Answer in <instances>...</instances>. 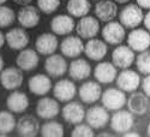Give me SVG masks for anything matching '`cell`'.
Listing matches in <instances>:
<instances>
[{"label":"cell","instance_id":"1","mask_svg":"<svg viewBox=\"0 0 150 137\" xmlns=\"http://www.w3.org/2000/svg\"><path fill=\"white\" fill-rule=\"evenodd\" d=\"M144 19L142 7L137 4H129L125 6L119 13V21L125 28L134 29L139 26Z\"/></svg>","mask_w":150,"mask_h":137},{"label":"cell","instance_id":"2","mask_svg":"<svg viewBox=\"0 0 150 137\" xmlns=\"http://www.w3.org/2000/svg\"><path fill=\"white\" fill-rule=\"evenodd\" d=\"M24 81L23 70H21L18 66H10L4 69L0 72V84L6 90H16L21 88Z\"/></svg>","mask_w":150,"mask_h":137},{"label":"cell","instance_id":"3","mask_svg":"<svg viewBox=\"0 0 150 137\" xmlns=\"http://www.w3.org/2000/svg\"><path fill=\"white\" fill-rule=\"evenodd\" d=\"M102 106L108 111H119L127 102L125 92L119 88H108L101 95Z\"/></svg>","mask_w":150,"mask_h":137},{"label":"cell","instance_id":"4","mask_svg":"<svg viewBox=\"0 0 150 137\" xmlns=\"http://www.w3.org/2000/svg\"><path fill=\"white\" fill-rule=\"evenodd\" d=\"M85 120L94 130L103 129L110 120L108 109L103 106H93L85 113Z\"/></svg>","mask_w":150,"mask_h":137},{"label":"cell","instance_id":"5","mask_svg":"<svg viewBox=\"0 0 150 137\" xmlns=\"http://www.w3.org/2000/svg\"><path fill=\"white\" fill-rule=\"evenodd\" d=\"M117 85L125 93H133L141 85V76L133 70L124 69L117 76Z\"/></svg>","mask_w":150,"mask_h":137},{"label":"cell","instance_id":"6","mask_svg":"<svg viewBox=\"0 0 150 137\" xmlns=\"http://www.w3.org/2000/svg\"><path fill=\"white\" fill-rule=\"evenodd\" d=\"M134 124L133 113L130 111H124L122 108L115 111V113L112 116L110 119V128L117 133H125L131 130Z\"/></svg>","mask_w":150,"mask_h":137},{"label":"cell","instance_id":"7","mask_svg":"<svg viewBox=\"0 0 150 137\" xmlns=\"http://www.w3.org/2000/svg\"><path fill=\"white\" fill-rule=\"evenodd\" d=\"M126 36L125 27L120 22L110 21L102 28V37L105 42L109 45H120Z\"/></svg>","mask_w":150,"mask_h":137},{"label":"cell","instance_id":"8","mask_svg":"<svg viewBox=\"0 0 150 137\" xmlns=\"http://www.w3.org/2000/svg\"><path fill=\"white\" fill-rule=\"evenodd\" d=\"M16 129L22 137H36L40 132V121L33 114H25L17 120Z\"/></svg>","mask_w":150,"mask_h":137},{"label":"cell","instance_id":"9","mask_svg":"<svg viewBox=\"0 0 150 137\" xmlns=\"http://www.w3.org/2000/svg\"><path fill=\"white\" fill-rule=\"evenodd\" d=\"M85 109L83 105L78 101H69L67 105H65L61 109V117L66 123L72 124V125H77L82 123L85 118Z\"/></svg>","mask_w":150,"mask_h":137},{"label":"cell","instance_id":"10","mask_svg":"<svg viewBox=\"0 0 150 137\" xmlns=\"http://www.w3.org/2000/svg\"><path fill=\"white\" fill-rule=\"evenodd\" d=\"M127 46L133 52H143L150 47V33L145 29H133L127 35Z\"/></svg>","mask_w":150,"mask_h":137},{"label":"cell","instance_id":"11","mask_svg":"<svg viewBox=\"0 0 150 137\" xmlns=\"http://www.w3.org/2000/svg\"><path fill=\"white\" fill-rule=\"evenodd\" d=\"M76 31L81 39H94L100 31V23L91 16H84L76 24Z\"/></svg>","mask_w":150,"mask_h":137},{"label":"cell","instance_id":"12","mask_svg":"<svg viewBox=\"0 0 150 137\" xmlns=\"http://www.w3.org/2000/svg\"><path fill=\"white\" fill-rule=\"evenodd\" d=\"M78 95H79V99L83 101V104H86V105L95 104L101 99V95H102L101 85H100L97 81L96 82L88 81L79 87Z\"/></svg>","mask_w":150,"mask_h":137},{"label":"cell","instance_id":"13","mask_svg":"<svg viewBox=\"0 0 150 137\" xmlns=\"http://www.w3.org/2000/svg\"><path fill=\"white\" fill-rule=\"evenodd\" d=\"M60 112V106L58 100H54L52 97H42L37 101L36 105V114L39 118L45 120L54 119Z\"/></svg>","mask_w":150,"mask_h":137},{"label":"cell","instance_id":"14","mask_svg":"<svg viewBox=\"0 0 150 137\" xmlns=\"http://www.w3.org/2000/svg\"><path fill=\"white\" fill-rule=\"evenodd\" d=\"M5 39L8 47L13 51H22L29 45L30 41L29 34L25 31V29H23V27L10 29L5 35Z\"/></svg>","mask_w":150,"mask_h":137},{"label":"cell","instance_id":"15","mask_svg":"<svg viewBox=\"0 0 150 137\" xmlns=\"http://www.w3.org/2000/svg\"><path fill=\"white\" fill-rule=\"evenodd\" d=\"M59 47V41L55 34L43 33L37 36L35 41V49L41 55H51L54 54Z\"/></svg>","mask_w":150,"mask_h":137},{"label":"cell","instance_id":"16","mask_svg":"<svg viewBox=\"0 0 150 137\" xmlns=\"http://www.w3.org/2000/svg\"><path fill=\"white\" fill-rule=\"evenodd\" d=\"M60 52L66 58H77L84 51V45L79 36H67L60 42Z\"/></svg>","mask_w":150,"mask_h":137},{"label":"cell","instance_id":"17","mask_svg":"<svg viewBox=\"0 0 150 137\" xmlns=\"http://www.w3.org/2000/svg\"><path fill=\"white\" fill-rule=\"evenodd\" d=\"M134 57L133 49H131L129 46L120 45L112 53V63L121 70L129 69L133 64Z\"/></svg>","mask_w":150,"mask_h":137},{"label":"cell","instance_id":"18","mask_svg":"<svg viewBox=\"0 0 150 137\" xmlns=\"http://www.w3.org/2000/svg\"><path fill=\"white\" fill-rule=\"evenodd\" d=\"M77 88L76 84L70 80H60L54 84L53 95L60 102H69L76 96Z\"/></svg>","mask_w":150,"mask_h":137},{"label":"cell","instance_id":"19","mask_svg":"<svg viewBox=\"0 0 150 137\" xmlns=\"http://www.w3.org/2000/svg\"><path fill=\"white\" fill-rule=\"evenodd\" d=\"M45 70L52 77H61L69 70L65 58L60 54H51L45 61Z\"/></svg>","mask_w":150,"mask_h":137},{"label":"cell","instance_id":"20","mask_svg":"<svg viewBox=\"0 0 150 137\" xmlns=\"http://www.w3.org/2000/svg\"><path fill=\"white\" fill-rule=\"evenodd\" d=\"M118 71L117 66L109 61H102L98 63L94 69V77L101 84H109L117 80Z\"/></svg>","mask_w":150,"mask_h":137},{"label":"cell","instance_id":"21","mask_svg":"<svg viewBox=\"0 0 150 137\" xmlns=\"http://www.w3.org/2000/svg\"><path fill=\"white\" fill-rule=\"evenodd\" d=\"M40 12L35 6L25 5L23 6L17 13V21L21 24V27L25 29L35 28L40 23Z\"/></svg>","mask_w":150,"mask_h":137},{"label":"cell","instance_id":"22","mask_svg":"<svg viewBox=\"0 0 150 137\" xmlns=\"http://www.w3.org/2000/svg\"><path fill=\"white\" fill-rule=\"evenodd\" d=\"M40 63L39 53L35 49L24 48L16 58V65L23 71H31L37 67Z\"/></svg>","mask_w":150,"mask_h":137},{"label":"cell","instance_id":"23","mask_svg":"<svg viewBox=\"0 0 150 137\" xmlns=\"http://www.w3.org/2000/svg\"><path fill=\"white\" fill-rule=\"evenodd\" d=\"M51 29L53 34L64 36L71 34L73 29H76V23L70 15H58L51 21Z\"/></svg>","mask_w":150,"mask_h":137},{"label":"cell","instance_id":"24","mask_svg":"<svg viewBox=\"0 0 150 137\" xmlns=\"http://www.w3.org/2000/svg\"><path fill=\"white\" fill-rule=\"evenodd\" d=\"M52 81L48 76L43 73H37L35 76L30 77L28 82V87L31 94L36 96H45L52 89Z\"/></svg>","mask_w":150,"mask_h":137},{"label":"cell","instance_id":"25","mask_svg":"<svg viewBox=\"0 0 150 137\" xmlns=\"http://www.w3.org/2000/svg\"><path fill=\"white\" fill-rule=\"evenodd\" d=\"M29 97L25 93L19 90H12V93L6 99V106L7 109L11 111L12 113H23L29 107Z\"/></svg>","mask_w":150,"mask_h":137},{"label":"cell","instance_id":"26","mask_svg":"<svg viewBox=\"0 0 150 137\" xmlns=\"http://www.w3.org/2000/svg\"><path fill=\"white\" fill-rule=\"evenodd\" d=\"M108 52L107 43L100 39H90L86 45H84V53L90 60L101 61Z\"/></svg>","mask_w":150,"mask_h":137},{"label":"cell","instance_id":"27","mask_svg":"<svg viewBox=\"0 0 150 137\" xmlns=\"http://www.w3.org/2000/svg\"><path fill=\"white\" fill-rule=\"evenodd\" d=\"M127 108L131 113L137 116H144L149 109V100L144 93L133 92L127 99Z\"/></svg>","mask_w":150,"mask_h":137},{"label":"cell","instance_id":"28","mask_svg":"<svg viewBox=\"0 0 150 137\" xmlns=\"http://www.w3.org/2000/svg\"><path fill=\"white\" fill-rule=\"evenodd\" d=\"M118 15V6L112 0H100L95 5V16L102 22L113 21Z\"/></svg>","mask_w":150,"mask_h":137},{"label":"cell","instance_id":"29","mask_svg":"<svg viewBox=\"0 0 150 137\" xmlns=\"http://www.w3.org/2000/svg\"><path fill=\"white\" fill-rule=\"evenodd\" d=\"M69 75L74 81H84L90 77L91 66L85 59H74L69 66Z\"/></svg>","mask_w":150,"mask_h":137},{"label":"cell","instance_id":"30","mask_svg":"<svg viewBox=\"0 0 150 137\" xmlns=\"http://www.w3.org/2000/svg\"><path fill=\"white\" fill-rule=\"evenodd\" d=\"M66 10L70 16L74 18H82L88 15L91 10L90 0H69Z\"/></svg>","mask_w":150,"mask_h":137},{"label":"cell","instance_id":"31","mask_svg":"<svg viewBox=\"0 0 150 137\" xmlns=\"http://www.w3.org/2000/svg\"><path fill=\"white\" fill-rule=\"evenodd\" d=\"M16 118L11 111H0V136H5L16 129Z\"/></svg>","mask_w":150,"mask_h":137},{"label":"cell","instance_id":"32","mask_svg":"<svg viewBox=\"0 0 150 137\" xmlns=\"http://www.w3.org/2000/svg\"><path fill=\"white\" fill-rule=\"evenodd\" d=\"M40 133L42 137H62L64 136V126L59 121L51 119L41 126Z\"/></svg>","mask_w":150,"mask_h":137},{"label":"cell","instance_id":"33","mask_svg":"<svg viewBox=\"0 0 150 137\" xmlns=\"http://www.w3.org/2000/svg\"><path fill=\"white\" fill-rule=\"evenodd\" d=\"M15 19H16V13L13 10L8 6L0 5V29L11 27Z\"/></svg>","mask_w":150,"mask_h":137},{"label":"cell","instance_id":"34","mask_svg":"<svg viewBox=\"0 0 150 137\" xmlns=\"http://www.w3.org/2000/svg\"><path fill=\"white\" fill-rule=\"evenodd\" d=\"M136 66L141 73L150 75V51H143L136 58Z\"/></svg>","mask_w":150,"mask_h":137},{"label":"cell","instance_id":"35","mask_svg":"<svg viewBox=\"0 0 150 137\" xmlns=\"http://www.w3.org/2000/svg\"><path fill=\"white\" fill-rule=\"evenodd\" d=\"M60 6V0H37V9L45 15H52Z\"/></svg>","mask_w":150,"mask_h":137},{"label":"cell","instance_id":"36","mask_svg":"<svg viewBox=\"0 0 150 137\" xmlns=\"http://www.w3.org/2000/svg\"><path fill=\"white\" fill-rule=\"evenodd\" d=\"M94 129L86 124H77L71 131V137H94Z\"/></svg>","mask_w":150,"mask_h":137},{"label":"cell","instance_id":"37","mask_svg":"<svg viewBox=\"0 0 150 137\" xmlns=\"http://www.w3.org/2000/svg\"><path fill=\"white\" fill-rule=\"evenodd\" d=\"M142 88H143L144 94H145L148 97H150V75H148V76L143 80V82H142Z\"/></svg>","mask_w":150,"mask_h":137},{"label":"cell","instance_id":"38","mask_svg":"<svg viewBox=\"0 0 150 137\" xmlns=\"http://www.w3.org/2000/svg\"><path fill=\"white\" fill-rule=\"evenodd\" d=\"M137 5L142 9H146V10H150V0H136Z\"/></svg>","mask_w":150,"mask_h":137},{"label":"cell","instance_id":"39","mask_svg":"<svg viewBox=\"0 0 150 137\" xmlns=\"http://www.w3.org/2000/svg\"><path fill=\"white\" fill-rule=\"evenodd\" d=\"M143 22H144V26H145V28H146V29L150 31V10L148 11V13L144 16Z\"/></svg>","mask_w":150,"mask_h":137},{"label":"cell","instance_id":"40","mask_svg":"<svg viewBox=\"0 0 150 137\" xmlns=\"http://www.w3.org/2000/svg\"><path fill=\"white\" fill-rule=\"evenodd\" d=\"M13 1L18 5H22V6H25V5H29L33 0H13Z\"/></svg>","mask_w":150,"mask_h":137},{"label":"cell","instance_id":"41","mask_svg":"<svg viewBox=\"0 0 150 137\" xmlns=\"http://www.w3.org/2000/svg\"><path fill=\"white\" fill-rule=\"evenodd\" d=\"M5 41H6V39H5V35H4V33H3L1 30H0V49H1V48L4 47Z\"/></svg>","mask_w":150,"mask_h":137},{"label":"cell","instance_id":"42","mask_svg":"<svg viewBox=\"0 0 150 137\" xmlns=\"http://www.w3.org/2000/svg\"><path fill=\"white\" fill-rule=\"evenodd\" d=\"M125 137H131V136H134V137H139L138 132H136V131H127V132H125L124 133Z\"/></svg>","mask_w":150,"mask_h":137},{"label":"cell","instance_id":"43","mask_svg":"<svg viewBox=\"0 0 150 137\" xmlns=\"http://www.w3.org/2000/svg\"><path fill=\"white\" fill-rule=\"evenodd\" d=\"M4 65H5V63H4V58H3L1 54H0V72L4 70Z\"/></svg>","mask_w":150,"mask_h":137},{"label":"cell","instance_id":"44","mask_svg":"<svg viewBox=\"0 0 150 137\" xmlns=\"http://www.w3.org/2000/svg\"><path fill=\"white\" fill-rule=\"evenodd\" d=\"M113 1H115V3H118V4H126V3L130 1V0H113Z\"/></svg>","mask_w":150,"mask_h":137},{"label":"cell","instance_id":"45","mask_svg":"<svg viewBox=\"0 0 150 137\" xmlns=\"http://www.w3.org/2000/svg\"><path fill=\"white\" fill-rule=\"evenodd\" d=\"M102 136H110L108 132H101V133H98V137H102Z\"/></svg>","mask_w":150,"mask_h":137},{"label":"cell","instance_id":"46","mask_svg":"<svg viewBox=\"0 0 150 137\" xmlns=\"http://www.w3.org/2000/svg\"><path fill=\"white\" fill-rule=\"evenodd\" d=\"M146 132H148V136H150V123H149V125H148V129H146Z\"/></svg>","mask_w":150,"mask_h":137},{"label":"cell","instance_id":"47","mask_svg":"<svg viewBox=\"0 0 150 137\" xmlns=\"http://www.w3.org/2000/svg\"><path fill=\"white\" fill-rule=\"evenodd\" d=\"M7 1V0H0V5H3V4H5Z\"/></svg>","mask_w":150,"mask_h":137}]
</instances>
